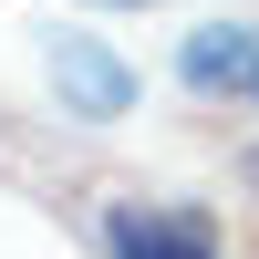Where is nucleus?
<instances>
[{
    "label": "nucleus",
    "instance_id": "obj_4",
    "mask_svg": "<svg viewBox=\"0 0 259 259\" xmlns=\"http://www.w3.org/2000/svg\"><path fill=\"white\" fill-rule=\"evenodd\" d=\"M104 11H135V0H104Z\"/></svg>",
    "mask_w": 259,
    "mask_h": 259
},
{
    "label": "nucleus",
    "instance_id": "obj_3",
    "mask_svg": "<svg viewBox=\"0 0 259 259\" xmlns=\"http://www.w3.org/2000/svg\"><path fill=\"white\" fill-rule=\"evenodd\" d=\"M52 83H62V104H73V114H94V124H114L124 104H135V62L104 52V41H83V31L52 52Z\"/></svg>",
    "mask_w": 259,
    "mask_h": 259
},
{
    "label": "nucleus",
    "instance_id": "obj_2",
    "mask_svg": "<svg viewBox=\"0 0 259 259\" xmlns=\"http://www.w3.org/2000/svg\"><path fill=\"white\" fill-rule=\"evenodd\" d=\"M177 83L187 94H239V104H259V21H197V31L177 41Z\"/></svg>",
    "mask_w": 259,
    "mask_h": 259
},
{
    "label": "nucleus",
    "instance_id": "obj_1",
    "mask_svg": "<svg viewBox=\"0 0 259 259\" xmlns=\"http://www.w3.org/2000/svg\"><path fill=\"white\" fill-rule=\"evenodd\" d=\"M104 259H218V218L187 197H124L104 207Z\"/></svg>",
    "mask_w": 259,
    "mask_h": 259
}]
</instances>
